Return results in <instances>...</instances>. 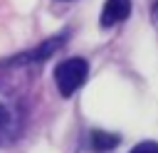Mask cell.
<instances>
[{"instance_id": "cell-1", "label": "cell", "mask_w": 158, "mask_h": 153, "mask_svg": "<svg viewBox=\"0 0 158 153\" xmlns=\"http://www.w3.org/2000/svg\"><path fill=\"white\" fill-rule=\"evenodd\" d=\"M89 76V62L81 57H69L54 67V84L62 96H72L81 89V84Z\"/></svg>"}, {"instance_id": "cell-2", "label": "cell", "mask_w": 158, "mask_h": 153, "mask_svg": "<svg viewBox=\"0 0 158 153\" xmlns=\"http://www.w3.org/2000/svg\"><path fill=\"white\" fill-rule=\"evenodd\" d=\"M22 106L20 101L0 89V146H7L12 141H17V136L22 133Z\"/></svg>"}, {"instance_id": "cell-3", "label": "cell", "mask_w": 158, "mask_h": 153, "mask_svg": "<svg viewBox=\"0 0 158 153\" xmlns=\"http://www.w3.org/2000/svg\"><path fill=\"white\" fill-rule=\"evenodd\" d=\"M131 15V0H106L101 7V27H114Z\"/></svg>"}, {"instance_id": "cell-4", "label": "cell", "mask_w": 158, "mask_h": 153, "mask_svg": "<svg viewBox=\"0 0 158 153\" xmlns=\"http://www.w3.org/2000/svg\"><path fill=\"white\" fill-rule=\"evenodd\" d=\"M62 37L64 35H57V37H52V39H44L35 52H27V54H20V57H15V62L20 64L22 59H30V62H42V59H47L54 49H59V44H62Z\"/></svg>"}, {"instance_id": "cell-5", "label": "cell", "mask_w": 158, "mask_h": 153, "mask_svg": "<svg viewBox=\"0 0 158 153\" xmlns=\"http://www.w3.org/2000/svg\"><path fill=\"white\" fill-rule=\"evenodd\" d=\"M89 146H91V151L104 153V151H111V148L118 146V136L116 133H106V131H91Z\"/></svg>"}, {"instance_id": "cell-6", "label": "cell", "mask_w": 158, "mask_h": 153, "mask_svg": "<svg viewBox=\"0 0 158 153\" xmlns=\"http://www.w3.org/2000/svg\"><path fill=\"white\" fill-rule=\"evenodd\" d=\"M128 153H158V143H156V141H141V143H136Z\"/></svg>"}, {"instance_id": "cell-7", "label": "cell", "mask_w": 158, "mask_h": 153, "mask_svg": "<svg viewBox=\"0 0 158 153\" xmlns=\"http://www.w3.org/2000/svg\"><path fill=\"white\" fill-rule=\"evenodd\" d=\"M153 22H156V27H158V5H156V10H153Z\"/></svg>"}]
</instances>
